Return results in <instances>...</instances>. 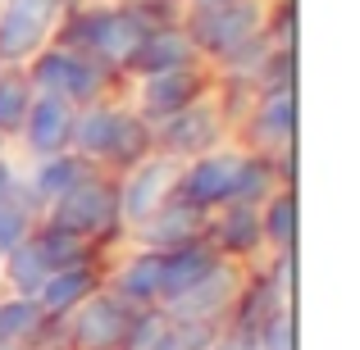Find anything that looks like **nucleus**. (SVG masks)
I'll return each instance as SVG.
<instances>
[{
  "label": "nucleus",
  "mask_w": 360,
  "mask_h": 350,
  "mask_svg": "<svg viewBox=\"0 0 360 350\" xmlns=\"http://www.w3.org/2000/svg\"><path fill=\"white\" fill-rule=\"evenodd\" d=\"M146 27H155V18L146 9H78L69 23L60 27V46L96 60L101 69H128L137 41L146 36Z\"/></svg>",
  "instance_id": "nucleus-1"
},
{
  "label": "nucleus",
  "mask_w": 360,
  "mask_h": 350,
  "mask_svg": "<svg viewBox=\"0 0 360 350\" xmlns=\"http://www.w3.org/2000/svg\"><path fill=\"white\" fill-rule=\"evenodd\" d=\"M27 64H32V69H27V82H32L37 96H60V100H69L73 109L101 100V91H105V82H110V69H101L96 60L69 51V46H41Z\"/></svg>",
  "instance_id": "nucleus-2"
},
{
  "label": "nucleus",
  "mask_w": 360,
  "mask_h": 350,
  "mask_svg": "<svg viewBox=\"0 0 360 350\" xmlns=\"http://www.w3.org/2000/svg\"><path fill=\"white\" fill-rule=\"evenodd\" d=\"M46 223L82 236V241H96V236L119 232L123 228L119 223V182H110L105 173L91 168L87 177H78V182L46 210Z\"/></svg>",
  "instance_id": "nucleus-3"
},
{
  "label": "nucleus",
  "mask_w": 360,
  "mask_h": 350,
  "mask_svg": "<svg viewBox=\"0 0 360 350\" xmlns=\"http://www.w3.org/2000/svg\"><path fill=\"white\" fill-rule=\"evenodd\" d=\"M187 41L196 46V55H233L251 36L264 32V5L260 0H229V5H192V18L183 23Z\"/></svg>",
  "instance_id": "nucleus-4"
},
{
  "label": "nucleus",
  "mask_w": 360,
  "mask_h": 350,
  "mask_svg": "<svg viewBox=\"0 0 360 350\" xmlns=\"http://www.w3.org/2000/svg\"><path fill=\"white\" fill-rule=\"evenodd\" d=\"M64 0H0V64L18 69L55 36Z\"/></svg>",
  "instance_id": "nucleus-5"
},
{
  "label": "nucleus",
  "mask_w": 360,
  "mask_h": 350,
  "mask_svg": "<svg viewBox=\"0 0 360 350\" xmlns=\"http://www.w3.org/2000/svg\"><path fill=\"white\" fill-rule=\"evenodd\" d=\"M150 132H155L160 155L187 164V159L205 155V150H214L224 141V105L210 100V96H201V100H192L187 109H178V114L150 123Z\"/></svg>",
  "instance_id": "nucleus-6"
},
{
  "label": "nucleus",
  "mask_w": 360,
  "mask_h": 350,
  "mask_svg": "<svg viewBox=\"0 0 360 350\" xmlns=\"http://www.w3.org/2000/svg\"><path fill=\"white\" fill-rule=\"evenodd\" d=\"M242 159H246V150H224V146H214V150H205V155L187 159V164L178 168L174 196H178V201H187L192 210H201V214L219 210V205L233 201Z\"/></svg>",
  "instance_id": "nucleus-7"
},
{
  "label": "nucleus",
  "mask_w": 360,
  "mask_h": 350,
  "mask_svg": "<svg viewBox=\"0 0 360 350\" xmlns=\"http://www.w3.org/2000/svg\"><path fill=\"white\" fill-rule=\"evenodd\" d=\"M132 314H137V309L123 305L115 291H96V296H87L69 318H60L64 342H69V350H123Z\"/></svg>",
  "instance_id": "nucleus-8"
},
{
  "label": "nucleus",
  "mask_w": 360,
  "mask_h": 350,
  "mask_svg": "<svg viewBox=\"0 0 360 350\" xmlns=\"http://www.w3.org/2000/svg\"><path fill=\"white\" fill-rule=\"evenodd\" d=\"M178 168H183V164L169 159V155H146L141 164H132L128 173H123V182H119V223H123V228L146 223L150 214L174 196Z\"/></svg>",
  "instance_id": "nucleus-9"
},
{
  "label": "nucleus",
  "mask_w": 360,
  "mask_h": 350,
  "mask_svg": "<svg viewBox=\"0 0 360 350\" xmlns=\"http://www.w3.org/2000/svg\"><path fill=\"white\" fill-rule=\"evenodd\" d=\"M242 287H246L242 269H238L233 260H219L192 291H187V296L169 300L165 314H169V318H201V323H224V318L233 314V305H238Z\"/></svg>",
  "instance_id": "nucleus-10"
},
{
  "label": "nucleus",
  "mask_w": 360,
  "mask_h": 350,
  "mask_svg": "<svg viewBox=\"0 0 360 350\" xmlns=\"http://www.w3.org/2000/svg\"><path fill=\"white\" fill-rule=\"evenodd\" d=\"M201 96H205V78H201L196 64L165 69V73H146L141 87H137V109H132V114H141L146 123H160V119L178 114V109H187Z\"/></svg>",
  "instance_id": "nucleus-11"
},
{
  "label": "nucleus",
  "mask_w": 360,
  "mask_h": 350,
  "mask_svg": "<svg viewBox=\"0 0 360 350\" xmlns=\"http://www.w3.org/2000/svg\"><path fill=\"white\" fill-rule=\"evenodd\" d=\"M73 114H78V109H73L69 100H60V96H37V91H32V105H27V114H23V128H18L27 155H32V159H46V155L69 150Z\"/></svg>",
  "instance_id": "nucleus-12"
},
{
  "label": "nucleus",
  "mask_w": 360,
  "mask_h": 350,
  "mask_svg": "<svg viewBox=\"0 0 360 350\" xmlns=\"http://www.w3.org/2000/svg\"><path fill=\"white\" fill-rule=\"evenodd\" d=\"M246 137L255 150H292L297 137V87H269L246 109Z\"/></svg>",
  "instance_id": "nucleus-13"
},
{
  "label": "nucleus",
  "mask_w": 360,
  "mask_h": 350,
  "mask_svg": "<svg viewBox=\"0 0 360 350\" xmlns=\"http://www.w3.org/2000/svg\"><path fill=\"white\" fill-rule=\"evenodd\" d=\"M205 219H210V214H201V210H192L187 201L169 196V201L160 205L146 223H137L132 232H137V245L165 255V250H178V245H187V241H201V236H205Z\"/></svg>",
  "instance_id": "nucleus-14"
},
{
  "label": "nucleus",
  "mask_w": 360,
  "mask_h": 350,
  "mask_svg": "<svg viewBox=\"0 0 360 350\" xmlns=\"http://www.w3.org/2000/svg\"><path fill=\"white\" fill-rule=\"evenodd\" d=\"M123 119H128V109L105 105V100H91V105H82L78 114H73V137H69L73 155H82L87 164H110Z\"/></svg>",
  "instance_id": "nucleus-15"
},
{
  "label": "nucleus",
  "mask_w": 360,
  "mask_h": 350,
  "mask_svg": "<svg viewBox=\"0 0 360 350\" xmlns=\"http://www.w3.org/2000/svg\"><path fill=\"white\" fill-rule=\"evenodd\" d=\"M87 173H91V164H87L82 155H73V150H60V155L37 159L32 177H27V182H18V191H23V201L32 205V214H41V210H51V205L60 201V196L69 191L78 177H87Z\"/></svg>",
  "instance_id": "nucleus-16"
},
{
  "label": "nucleus",
  "mask_w": 360,
  "mask_h": 350,
  "mask_svg": "<svg viewBox=\"0 0 360 350\" xmlns=\"http://www.w3.org/2000/svg\"><path fill=\"white\" fill-rule=\"evenodd\" d=\"M214 219H205V241L214 245V250L224 255V260H242V255H255L260 250V210L255 205H238V201H229V205H219V210H210Z\"/></svg>",
  "instance_id": "nucleus-17"
},
{
  "label": "nucleus",
  "mask_w": 360,
  "mask_h": 350,
  "mask_svg": "<svg viewBox=\"0 0 360 350\" xmlns=\"http://www.w3.org/2000/svg\"><path fill=\"white\" fill-rule=\"evenodd\" d=\"M183 64H196V46L187 41V32L178 23H155V27H146V36L137 41L128 69L137 73V78H146V73L183 69Z\"/></svg>",
  "instance_id": "nucleus-18"
},
{
  "label": "nucleus",
  "mask_w": 360,
  "mask_h": 350,
  "mask_svg": "<svg viewBox=\"0 0 360 350\" xmlns=\"http://www.w3.org/2000/svg\"><path fill=\"white\" fill-rule=\"evenodd\" d=\"M219 260H224V255L214 250L205 236H201V241L178 245V250H165V269H160V305H169V300L187 296V291H192Z\"/></svg>",
  "instance_id": "nucleus-19"
},
{
  "label": "nucleus",
  "mask_w": 360,
  "mask_h": 350,
  "mask_svg": "<svg viewBox=\"0 0 360 350\" xmlns=\"http://www.w3.org/2000/svg\"><path fill=\"white\" fill-rule=\"evenodd\" d=\"M96 291H101V278H96V269H91V260L69 264V269H55L51 278H46V287L37 291V305H41L46 318H69L73 309L87 296H96Z\"/></svg>",
  "instance_id": "nucleus-20"
},
{
  "label": "nucleus",
  "mask_w": 360,
  "mask_h": 350,
  "mask_svg": "<svg viewBox=\"0 0 360 350\" xmlns=\"http://www.w3.org/2000/svg\"><path fill=\"white\" fill-rule=\"evenodd\" d=\"M160 269H165V255L137 245V255H128V260L119 264L110 291L132 309H150V305H160Z\"/></svg>",
  "instance_id": "nucleus-21"
},
{
  "label": "nucleus",
  "mask_w": 360,
  "mask_h": 350,
  "mask_svg": "<svg viewBox=\"0 0 360 350\" xmlns=\"http://www.w3.org/2000/svg\"><path fill=\"white\" fill-rule=\"evenodd\" d=\"M51 318L41 314L32 296H0V346L9 350H32L37 342H46Z\"/></svg>",
  "instance_id": "nucleus-22"
},
{
  "label": "nucleus",
  "mask_w": 360,
  "mask_h": 350,
  "mask_svg": "<svg viewBox=\"0 0 360 350\" xmlns=\"http://www.w3.org/2000/svg\"><path fill=\"white\" fill-rule=\"evenodd\" d=\"M0 278L9 282V296H32L37 300V291H41L46 278H51V264H46L41 245L32 241V232H27L23 241L0 260Z\"/></svg>",
  "instance_id": "nucleus-23"
},
{
  "label": "nucleus",
  "mask_w": 360,
  "mask_h": 350,
  "mask_svg": "<svg viewBox=\"0 0 360 350\" xmlns=\"http://www.w3.org/2000/svg\"><path fill=\"white\" fill-rule=\"evenodd\" d=\"M260 241H269L274 250H292L297 245V191H274L260 205Z\"/></svg>",
  "instance_id": "nucleus-24"
},
{
  "label": "nucleus",
  "mask_w": 360,
  "mask_h": 350,
  "mask_svg": "<svg viewBox=\"0 0 360 350\" xmlns=\"http://www.w3.org/2000/svg\"><path fill=\"white\" fill-rule=\"evenodd\" d=\"M274 191H278V168H274V159L269 155H251V150H246L238 187H233V201H238V205H255V210H260Z\"/></svg>",
  "instance_id": "nucleus-25"
},
{
  "label": "nucleus",
  "mask_w": 360,
  "mask_h": 350,
  "mask_svg": "<svg viewBox=\"0 0 360 350\" xmlns=\"http://www.w3.org/2000/svg\"><path fill=\"white\" fill-rule=\"evenodd\" d=\"M27 105H32V82H27V73L23 69H5L0 73V141L18 137Z\"/></svg>",
  "instance_id": "nucleus-26"
},
{
  "label": "nucleus",
  "mask_w": 360,
  "mask_h": 350,
  "mask_svg": "<svg viewBox=\"0 0 360 350\" xmlns=\"http://www.w3.org/2000/svg\"><path fill=\"white\" fill-rule=\"evenodd\" d=\"M32 241L41 245L46 264H51V273H55V269H69V264H87V260H91V241H82V236L55 228V223H41V228H32Z\"/></svg>",
  "instance_id": "nucleus-27"
},
{
  "label": "nucleus",
  "mask_w": 360,
  "mask_h": 350,
  "mask_svg": "<svg viewBox=\"0 0 360 350\" xmlns=\"http://www.w3.org/2000/svg\"><path fill=\"white\" fill-rule=\"evenodd\" d=\"M32 228H37V214H32V205L23 201V191L14 187V191L0 201V260H5Z\"/></svg>",
  "instance_id": "nucleus-28"
},
{
  "label": "nucleus",
  "mask_w": 360,
  "mask_h": 350,
  "mask_svg": "<svg viewBox=\"0 0 360 350\" xmlns=\"http://www.w3.org/2000/svg\"><path fill=\"white\" fill-rule=\"evenodd\" d=\"M255 350H297V318H292V305L274 309L269 318H260V328L251 332Z\"/></svg>",
  "instance_id": "nucleus-29"
},
{
  "label": "nucleus",
  "mask_w": 360,
  "mask_h": 350,
  "mask_svg": "<svg viewBox=\"0 0 360 350\" xmlns=\"http://www.w3.org/2000/svg\"><path fill=\"white\" fill-rule=\"evenodd\" d=\"M18 187V177H14V168H9V159H0V201H5L9 191Z\"/></svg>",
  "instance_id": "nucleus-30"
},
{
  "label": "nucleus",
  "mask_w": 360,
  "mask_h": 350,
  "mask_svg": "<svg viewBox=\"0 0 360 350\" xmlns=\"http://www.w3.org/2000/svg\"><path fill=\"white\" fill-rule=\"evenodd\" d=\"M196 5H229V0H196Z\"/></svg>",
  "instance_id": "nucleus-31"
},
{
  "label": "nucleus",
  "mask_w": 360,
  "mask_h": 350,
  "mask_svg": "<svg viewBox=\"0 0 360 350\" xmlns=\"http://www.w3.org/2000/svg\"><path fill=\"white\" fill-rule=\"evenodd\" d=\"M32 350H46V346H32Z\"/></svg>",
  "instance_id": "nucleus-32"
},
{
  "label": "nucleus",
  "mask_w": 360,
  "mask_h": 350,
  "mask_svg": "<svg viewBox=\"0 0 360 350\" xmlns=\"http://www.w3.org/2000/svg\"><path fill=\"white\" fill-rule=\"evenodd\" d=\"M165 5H174V0H165Z\"/></svg>",
  "instance_id": "nucleus-33"
},
{
  "label": "nucleus",
  "mask_w": 360,
  "mask_h": 350,
  "mask_svg": "<svg viewBox=\"0 0 360 350\" xmlns=\"http://www.w3.org/2000/svg\"><path fill=\"white\" fill-rule=\"evenodd\" d=\"M0 350H9V346H0Z\"/></svg>",
  "instance_id": "nucleus-34"
}]
</instances>
